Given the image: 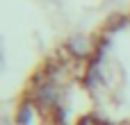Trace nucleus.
Segmentation results:
<instances>
[{"label":"nucleus","mask_w":130,"mask_h":125,"mask_svg":"<svg viewBox=\"0 0 130 125\" xmlns=\"http://www.w3.org/2000/svg\"><path fill=\"white\" fill-rule=\"evenodd\" d=\"M34 105L39 107V109H55V107H59L62 105V91L55 87V82H43V84H39L37 89H34Z\"/></svg>","instance_id":"nucleus-1"},{"label":"nucleus","mask_w":130,"mask_h":125,"mask_svg":"<svg viewBox=\"0 0 130 125\" xmlns=\"http://www.w3.org/2000/svg\"><path fill=\"white\" fill-rule=\"evenodd\" d=\"M94 48V43L85 36V34H75V36H71L69 41H66V50H69V55L73 57V59H85V57H89V50Z\"/></svg>","instance_id":"nucleus-2"},{"label":"nucleus","mask_w":130,"mask_h":125,"mask_svg":"<svg viewBox=\"0 0 130 125\" xmlns=\"http://www.w3.org/2000/svg\"><path fill=\"white\" fill-rule=\"evenodd\" d=\"M32 116H34V105L30 100H23L16 109V116H14V123L16 125H30L32 123Z\"/></svg>","instance_id":"nucleus-3"},{"label":"nucleus","mask_w":130,"mask_h":125,"mask_svg":"<svg viewBox=\"0 0 130 125\" xmlns=\"http://www.w3.org/2000/svg\"><path fill=\"white\" fill-rule=\"evenodd\" d=\"M128 25V16L126 14H112V16H107V20H105V30L107 32H117V30H121V27H126Z\"/></svg>","instance_id":"nucleus-4"},{"label":"nucleus","mask_w":130,"mask_h":125,"mask_svg":"<svg viewBox=\"0 0 130 125\" xmlns=\"http://www.w3.org/2000/svg\"><path fill=\"white\" fill-rule=\"evenodd\" d=\"M53 123L55 125H69V116H66L64 105H59V107L53 109Z\"/></svg>","instance_id":"nucleus-5"},{"label":"nucleus","mask_w":130,"mask_h":125,"mask_svg":"<svg viewBox=\"0 0 130 125\" xmlns=\"http://www.w3.org/2000/svg\"><path fill=\"white\" fill-rule=\"evenodd\" d=\"M78 125H98V121H96V116H82Z\"/></svg>","instance_id":"nucleus-6"}]
</instances>
